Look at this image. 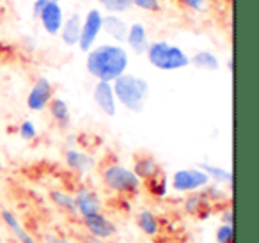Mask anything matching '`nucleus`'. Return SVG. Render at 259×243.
Here are the masks:
<instances>
[{"label":"nucleus","instance_id":"1","mask_svg":"<svg viewBox=\"0 0 259 243\" xmlns=\"http://www.w3.org/2000/svg\"><path fill=\"white\" fill-rule=\"evenodd\" d=\"M130 64V55L121 45L103 43L96 45L87 52L85 68L91 76L100 82H114L117 76L124 75Z\"/></svg>","mask_w":259,"mask_h":243},{"label":"nucleus","instance_id":"2","mask_svg":"<svg viewBox=\"0 0 259 243\" xmlns=\"http://www.w3.org/2000/svg\"><path fill=\"white\" fill-rule=\"evenodd\" d=\"M112 89L115 101L121 103L128 112L141 114L144 110L149 98V82L146 78L124 73L112 82Z\"/></svg>","mask_w":259,"mask_h":243},{"label":"nucleus","instance_id":"3","mask_svg":"<svg viewBox=\"0 0 259 243\" xmlns=\"http://www.w3.org/2000/svg\"><path fill=\"white\" fill-rule=\"evenodd\" d=\"M149 64L160 71H180L190 66V57L183 48L170 45L169 41H153L146 52Z\"/></svg>","mask_w":259,"mask_h":243},{"label":"nucleus","instance_id":"4","mask_svg":"<svg viewBox=\"0 0 259 243\" xmlns=\"http://www.w3.org/2000/svg\"><path fill=\"white\" fill-rule=\"evenodd\" d=\"M101 181L110 192L119 195H137L142 188V181L134 171L121 164H110L101 171Z\"/></svg>","mask_w":259,"mask_h":243},{"label":"nucleus","instance_id":"5","mask_svg":"<svg viewBox=\"0 0 259 243\" xmlns=\"http://www.w3.org/2000/svg\"><path fill=\"white\" fill-rule=\"evenodd\" d=\"M208 185H209V178L197 167L180 169L170 178V186L174 188V192H180V193L199 192V190Z\"/></svg>","mask_w":259,"mask_h":243},{"label":"nucleus","instance_id":"6","mask_svg":"<svg viewBox=\"0 0 259 243\" xmlns=\"http://www.w3.org/2000/svg\"><path fill=\"white\" fill-rule=\"evenodd\" d=\"M101 20H103V13L100 9H89L82 20V27H80V39L76 47L80 52L87 54L93 47H96V41L101 34Z\"/></svg>","mask_w":259,"mask_h":243},{"label":"nucleus","instance_id":"7","mask_svg":"<svg viewBox=\"0 0 259 243\" xmlns=\"http://www.w3.org/2000/svg\"><path fill=\"white\" fill-rule=\"evenodd\" d=\"M54 98V86L47 76H39L32 84L27 96V108L32 112H43L47 110L48 103Z\"/></svg>","mask_w":259,"mask_h":243},{"label":"nucleus","instance_id":"8","mask_svg":"<svg viewBox=\"0 0 259 243\" xmlns=\"http://www.w3.org/2000/svg\"><path fill=\"white\" fill-rule=\"evenodd\" d=\"M82 222L91 236L105 239V241H107L108 238H112V236H115V232H117V227H115L114 222L105 217L101 211L85 215V217H82Z\"/></svg>","mask_w":259,"mask_h":243},{"label":"nucleus","instance_id":"9","mask_svg":"<svg viewBox=\"0 0 259 243\" xmlns=\"http://www.w3.org/2000/svg\"><path fill=\"white\" fill-rule=\"evenodd\" d=\"M64 18L66 16H64L62 6L55 4V2H48V4L45 6L43 13L39 15V18H37V22L41 23V27H43V30L48 34V36L55 37V36H59V32H61Z\"/></svg>","mask_w":259,"mask_h":243},{"label":"nucleus","instance_id":"10","mask_svg":"<svg viewBox=\"0 0 259 243\" xmlns=\"http://www.w3.org/2000/svg\"><path fill=\"white\" fill-rule=\"evenodd\" d=\"M93 100L96 107L103 112L108 117H115L117 114V101L114 96V89H112V82H100L98 80L96 86L93 89Z\"/></svg>","mask_w":259,"mask_h":243},{"label":"nucleus","instance_id":"11","mask_svg":"<svg viewBox=\"0 0 259 243\" xmlns=\"http://www.w3.org/2000/svg\"><path fill=\"white\" fill-rule=\"evenodd\" d=\"M124 43L128 45L130 50L134 52L135 55H146L151 41H149V34H148V29H146L144 23H141V22L130 23Z\"/></svg>","mask_w":259,"mask_h":243},{"label":"nucleus","instance_id":"12","mask_svg":"<svg viewBox=\"0 0 259 243\" xmlns=\"http://www.w3.org/2000/svg\"><path fill=\"white\" fill-rule=\"evenodd\" d=\"M73 199H75L76 213H80L82 217L101 211V199H100V195L94 192V190L82 186V188L76 190V193H75V197H73Z\"/></svg>","mask_w":259,"mask_h":243},{"label":"nucleus","instance_id":"13","mask_svg":"<svg viewBox=\"0 0 259 243\" xmlns=\"http://www.w3.org/2000/svg\"><path fill=\"white\" fill-rule=\"evenodd\" d=\"M128 25L130 23L126 22L121 15H103V20H101V32H105L108 37L117 41V45H119V43H124Z\"/></svg>","mask_w":259,"mask_h":243},{"label":"nucleus","instance_id":"14","mask_svg":"<svg viewBox=\"0 0 259 243\" xmlns=\"http://www.w3.org/2000/svg\"><path fill=\"white\" fill-rule=\"evenodd\" d=\"M80 27H82V16L76 15V13L69 15L68 18H64L62 29H61V32H59L62 45H66V47H69V48H75L80 39Z\"/></svg>","mask_w":259,"mask_h":243},{"label":"nucleus","instance_id":"15","mask_svg":"<svg viewBox=\"0 0 259 243\" xmlns=\"http://www.w3.org/2000/svg\"><path fill=\"white\" fill-rule=\"evenodd\" d=\"M64 160H66V165H68L71 171L78 172V174H85V172L93 171L94 165H96V161H94V158L91 156V154L75 149V147L66 151Z\"/></svg>","mask_w":259,"mask_h":243},{"label":"nucleus","instance_id":"16","mask_svg":"<svg viewBox=\"0 0 259 243\" xmlns=\"http://www.w3.org/2000/svg\"><path fill=\"white\" fill-rule=\"evenodd\" d=\"M48 114L54 119V123L61 130H66L71 126V110H69L68 103H66L62 98H52L50 103H48Z\"/></svg>","mask_w":259,"mask_h":243},{"label":"nucleus","instance_id":"17","mask_svg":"<svg viewBox=\"0 0 259 243\" xmlns=\"http://www.w3.org/2000/svg\"><path fill=\"white\" fill-rule=\"evenodd\" d=\"M134 174L137 176L141 181H148L149 178H153V176H156L158 172H162V167H160V164L155 160L153 156H149V154H144V156H137L134 161Z\"/></svg>","mask_w":259,"mask_h":243},{"label":"nucleus","instance_id":"18","mask_svg":"<svg viewBox=\"0 0 259 243\" xmlns=\"http://www.w3.org/2000/svg\"><path fill=\"white\" fill-rule=\"evenodd\" d=\"M190 64H194L197 69H204V71H219L220 59L213 52L201 50L190 57Z\"/></svg>","mask_w":259,"mask_h":243},{"label":"nucleus","instance_id":"19","mask_svg":"<svg viewBox=\"0 0 259 243\" xmlns=\"http://www.w3.org/2000/svg\"><path fill=\"white\" fill-rule=\"evenodd\" d=\"M208 199L204 197V193L201 192H192L188 193L187 200H185V210L190 215H197V218H208Z\"/></svg>","mask_w":259,"mask_h":243},{"label":"nucleus","instance_id":"20","mask_svg":"<svg viewBox=\"0 0 259 243\" xmlns=\"http://www.w3.org/2000/svg\"><path fill=\"white\" fill-rule=\"evenodd\" d=\"M197 169H201L206 176L209 178V181H215L217 185H233V172H229L227 169L217 167L211 164H197Z\"/></svg>","mask_w":259,"mask_h":243},{"label":"nucleus","instance_id":"21","mask_svg":"<svg viewBox=\"0 0 259 243\" xmlns=\"http://www.w3.org/2000/svg\"><path fill=\"white\" fill-rule=\"evenodd\" d=\"M0 217H2L4 224L8 225V227L13 231V234H15L16 238H18V241H20V243H37L36 239H34L32 236L29 234V232L23 231V227L20 225L18 218H16L15 215H13L9 210H2V211H0Z\"/></svg>","mask_w":259,"mask_h":243},{"label":"nucleus","instance_id":"22","mask_svg":"<svg viewBox=\"0 0 259 243\" xmlns=\"http://www.w3.org/2000/svg\"><path fill=\"white\" fill-rule=\"evenodd\" d=\"M146 188L151 195L155 197H165L167 192H169V178L165 176V172H158L156 176L149 178L146 181Z\"/></svg>","mask_w":259,"mask_h":243},{"label":"nucleus","instance_id":"23","mask_svg":"<svg viewBox=\"0 0 259 243\" xmlns=\"http://www.w3.org/2000/svg\"><path fill=\"white\" fill-rule=\"evenodd\" d=\"M50 200L59 208V210L66 211V213H69V215H76L75 199H73V195H69V193L62 192V190H52Z\"/></svg>","mask_w":259,"mask_h":243},{"label":"nucleus","instance_id":"24","mask_svg":"<svg viewBox=\"0 0 259 243\" xmlns=\"http://www.w3.org/2000/svg\"><path fill=\"white\" fill-rule=\"evenodd\" d=\"M137 225L142 232H146L148 236H155L156 232L160 231V224H158V218L155 217V213L151 211H141L137 215Z\"/></svg>","mask_w":259,"mask_h":243},{"label":"nucleus","instance_id":"25","mask_svg":"<svg viewBox=\"0 0 259 243\" xmlns=\"http://www.w3.org/2000/svg\"><path fill=\"white\" fill-rule=\"evenodd\" d=\"M98 4L105 15H124L132 9L128 0H98Z\"/></svg>","mask_w":259,"mask_h":243},{"label":"nucleus","instance_id":"26","mask_svg":"<svg viewBox=\"0 0 259 243\" xmlns=\"http://www.w3.org/2000/svg\"><path fill=\"white\" fill-rule=\"evenodd\" d=\"M128 2L132 8L151 13V15H156V13L162 11V0H128Z\"/></svg>","mask_w":259,"mask_h":243},{"label":"nucleus","instance_id":"27","mask_svg":"<svg viewBox=\"0 0 259 243\" xmlns=\"http://www.w3.org/2000/svg\"><path fill=\"white\" fill-rule=\"evenodd\" d=\"M18 133H20V137H22L23 140L30 142V140H34L37 137V128H36V125L30 121V119H25V121L20 125Z\"/></svg>","mask_w":259,"mask_h":243},{"label":"nucleus","instance_id":"28","mask_svg":"<svg viewBox=\"0 0 259 243\" xmlns=\"http://www.w3.org/2000/svg\"><path fill=\"white\" fill-rule=\"evenodd\" d=\"M217 243H233L234 238V227L233 224H222L219 229H217Z\"/></svg>","mask_w":259,"mask_h":243},{"label":"nucleus","instance_id":"29","mask_svg":"<svg viewBox=\"0 0 259 243\" xmlns=\"http://www.w3.org/2000/svg\"><path fill=\"white\" fill-rule=\"evenodd\" d=\"M181 4L194 13H206L209 9V0H180Z\"/></svg>","mask_w":259,"mask_h":243},{"label":"nucleus","instance_id":"30","mask_svg":"<svg viewBox=\"0 0 259 243\" xmlns=\"http://www.w3.org/2000/svg\"><path fill=\"white\" fill-rule=\"evenodd\" d=\"M204 188H206V190H204V197H206L208 200H209V199H211V200H219V199H222V197L226 195V193L222 192V188H219L217 185H215V186H209V185H208V186H204Z\"/></svg>","mask_w":259,"mask_h":243},{"label":"nucleus","instance_id":"31","mask_svg":"<svg viewBox=\"0 0 259 243\" xmlns=\"http://www.w3.org/2000/svg\"><path fill=\"white\" fill-rule=\"evenodd\" d=\"M47 4H48V0H34L32 2V18L34 20L39 18V15L43 13V9Z\"/></svg>","mask_w":259,"mask_h":243},{"label":"nucleus","instance_id":"32","mask_svg":"<svg viewBox=\"0 0 259 243\" xmlns=\"http://www.w3.org/2000/svg\"><path fill=\"white\" fill-rule=\"evenodd\" d=\"M45 241H47V243H71L69 239L61 238V236H54V234H47V236H45Z\"/></svg>","mask_w":259,"mask_h":243},{"label":"nucleus","instance_id":"33","mask_svg":"<svg viewBox=\"0 0 259 243\" xmlns=\"http://www.w3.org/2000/svg\"><path fill=\"white\" fill-rule=\"evenodd\" d=\"M222 224H233V210L227 208L222 213Z\"/></svg>","mask_w":259,"mask_h":243},{"label":"nucleus","instance_id":"34","mask_svg":"<svg viewBox=\"0 0 259 243\" xmlns=\"http://www.w3.org/2000/svg\"><path fill=\"white\" fill-rule=\"evenodd\" d=\"M85 243H107L105 239H100V238H94V236H89V238L85 239Z\"/></svg>","mask_w":259,"mask_h":243},{"label":"nucleus","instance_id":"35","mask_svg":"<svg viewBox=\"0 0 259 243\" xmlns=\"http://www.w3.org/2000/svg\"><path fill=\"white\" fill-rule=\"evenodd\" d=\"M233 68H234L233 57H229V59H227V69H229V71H233Z\"/></svg>","mask_w":259,"mask_h":243},{"label":"nucleus","instance_id":"36","mask_svg":"<svg viewBox=\"0 0 259 243\" xmlns=\"http://www.w3.org/2000/svg\"><path fill=\"white\" fill-rule=\"evenodd\" d=\"M48 2H55V4H61L62 0H48Z\"/></svg>","mask_w":259,"mask_h":243}]
</instances>
